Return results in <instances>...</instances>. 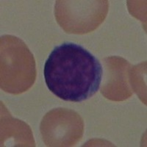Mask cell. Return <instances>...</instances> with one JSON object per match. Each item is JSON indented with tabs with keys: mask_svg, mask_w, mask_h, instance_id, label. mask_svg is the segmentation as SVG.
<instances>
[{
	"mask_svg": "<svg viewBox=\"0 0 147 147\" xmlns=\"http://www.w3.org/2000/svg\"><path fill=\"white\" fill-rule=\"evenodd\" d=\"M36 77L33 55L22 40L11 35L1 38V88L10 94L28 90Z\"/></svg>",
	"mask_w": 147,
	"mask_h": 147,
	"instance_id": "7a4b0ae2",
	"label": "cell"
},
{
	"mask_svg": "<svg viewBox=\"0 0 147 147\" xmlns=\"http://www.w3.org/2000/svg\"><path fill=\"white\" fill-rule=\"evenodd\" d=\"M44 75L49 90L60 99L79 102L99 90L102 66L86 49L74 43L55 47L44 65Z\"/></svg>",
	"mask_w": 147,
	"mask_h": 147,
	"instance_id": "6da1fadb",
	"label": "cell"
},
{
	"mask_svg": "<svg viewBox=\"0 0 147 147\" xmlns=\"http://www.w3.org/2000/svg\"><path fill=\"white\" fill-rule=\"evenodd\" d=\"M108 10L107 1H57L55 17L66 32H90L104 21Z\"/></svg>",
	"mask_w": 147,
	"mask_h": 147,
	"instance_id": "3957f363",
	"label": "cell"
},
{
	"mask_svg": "<svg viewBox=\"0 0 147 147\" xmlns=\"http://www.w3.org/2000/svg\"><path fill=\"white\" fill-rule=\"evenodd\" d=\"M106 65V82L102 87V94L107 99L121 101L132 95L129 87L130 64L124 59L110 57L105 59Z\"/></svg>",
	"mask_w": 147,
	"mask_h": 147,
	"instance_id": "5b68a950",
	"label": "cell"
},
{
	"mask_svg": "<svg viewBox=\"0 0 147 147\" xmlns=\"http://www.w3.org/2000/svg\"><path fill=\"white\" fill-rule=\"evenodd\" d=\"M40 132L48 146H71L82 138L83 121L73 110L54 109L42 120Z\"/></svg>",
	"mask_w": 147,
	"mask_h": 147,
	"instance_id": "277c9868",
	"label": "cell"
}]
</instances>
